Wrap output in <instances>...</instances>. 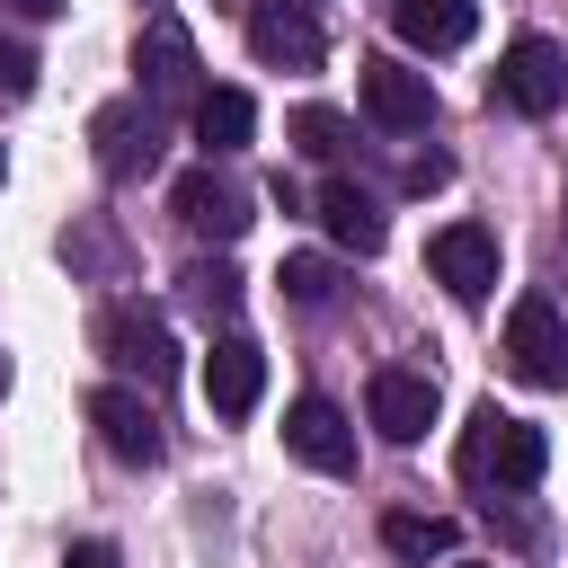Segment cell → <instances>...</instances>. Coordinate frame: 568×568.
Listing matches in <instances>:
<instances>
[{
  "mask_svg": "<svg viewBox=\"0 0 568 568\" xmlns=\"http://www.w3.org/2000/svg\"><path fill=\"white\" fill-rule=\"evenodd\" d=\"M320 222H328V240H337V248H355V257H373V248H382V204H373L364 186H346V178H328V186H320Z\"/></svg>",
  "mask_w": 568,
  "mask_h": 568,
  "instance_id": "17",
  "label": "cell"
},
{
  "mask_svg": "<svg viewBox=\"0 0 568 568\" xmlns=\"http://www.w3.org/2000/svg\"><path fill=\"white\" fill-rule=\"evenodd\" d=\"M506 364H515L532 390H559V382H568V320H559L550 293H524V302L506 311Z\"/></svg>",
  "mask_w": 568,
  "mask_h": 568,
  "instance_id": "4",
  "label": "cell"
},
{
  "mask_svg": "<svg viewBox=\"0 0 568 568\" xmlns=\"http://www.w3.org/2000/svg\"><path fill=\"white\" fill-rule=\"evenodd\" d=\"M284 453L293 462H311V470H328V479H346L355 470V426H346V408L337 399H293L284 408Z\"/></svg>",
  "mask_w": 568,
  "mask_h": 568,
  "instance_id": "9",
  "label": "cell"
},
{
  "mask_svg": "<svg viewBox=\"0 0 568 568\" xmlns=\"http://www.w3.org/2000/svg\"><path fill=\"white\" fill-rule=\"evenodd\" d=\"M257 390H266V355H257V337H213V355H204V399H213V417H248L257 408Z\"/></svg>",
  "mask_w": 568,
  "mask_h": 568,
  "instance_id": "14",
  "label": "cell"
},
{
  "mask_svg": "<svg viewBox=\"0 0 568 568\" xmlns=\"http://www.w3.org/2000/svg\"><path fill=\"white\" fill-rule=\"evenodd\" d=\"M89 142H98V169L124 186V178H151V169H160L169 124H160V106H151V98H115V106H98Z\"/></svg>",
  "mask_w": 568,
  "mask_h": 568,
  "instance_id": "3",
  "label": "cell"
},
{
  "mask_svg": "<svg viewBox=\"0 0 568 568\" xmlns=\"http://www.w3.org/2000/svg\"><path fill=\"white\" fill-rule=\"evenodd\" d=\"M62 568H115V541H71V559Z\"/></svg>",
  "mask_w": 568,
  "mask_h": 568,
  "instance_id": "24",
  "label": "cell"
},
{
  "mask_svg": "<svg viewBox=\"0 0 568 568\" xmlns=\"http://www.w3.org/2000/svg\"><path fill=\"white\" fill-rule=\"evenodd\" d=\"M98 346H106V364H115V373H133V382H151V390L178 373L169 328H160V311H142V302H115V311L98 320Z\"/></svg>",
  "mask_w": 568,
  "mask_h": 568,
  "instance_id": "7",
  "label": "cell"
},
{
  "mask_svg": "<svg viewBox=\"0 0 568 568\" xmlns=\"http://www.w3.org/2000/svg\"><path fill=\"white\" fill-rule=\"evenodd\" d=\"M462 568H497V559H462Z\"/></svg>",
  "mask_w": 568,
  "mask_h": 568,
  "instance_id": "26",
  "label": "cell"
},
{
  "mask_svg": "<svg viewBox=\"0 0 568 568\" xmlns=\"http://www.w3.org/2000/svg\"><path fill=\"white\" fill-rule=\"evenodd\" d=\"M364 408H373V426H382L390 444H417V435L435 426V373H417V364H382L373 390H364Z\"/></svg>",
  "mask_w": 568,
  "mask_h": 568,
  "instance_id": "12",
  "label": "cell"
},
{
  "mask_svg": "<svg viewBox=\"0 0 568 568\" xmlns=\"http://www.w3.org/2000/svg\"><path fill=\"white\" fill-rule=\"evenodd\" d=\"M248 53H257L266 71H311L328 44H320V18H311L302 0H257V9H248Z\"/></svg>",
  "mask_w": 568,
  "mask_h": 568,
  "instance_id": "10",
  "label": "cell"
},
{
  "mask_svg": "<svg viewBox=\"0 0 568 568\" xmlns=\"http://www.w3.org/2000/svg\"><path fill=\"white\" fill-rule=\"evenodd\" d=\"M133 71H142V89L133 98H151L160 115H195V98H204V80H195V36L178 27V18H151L142 27V44H133Z\"/></svg>",
  "mask_w": 568,
  "mask_h": 568,
  "instance_id": "2",
  "label": "cell"
},
{
  "mask_svg": "<svg viewBox=\"0 0 568 568\" xmlns=\"http://www.w3.org/2000/svg\"><path fill=\"white\" fill-rule=\"evenodd\" d=\"M89 426H98V435H106V453H115V462H133V470H151V462L169 453V435H160V408H151L142 390H124V382L89 390Z\"/></svg>",
  "mask_w": 568,
  "mask_h": 568,
  "instance_id": "8",
  "label": "cell"
},
{
  "mask_svg": "<svg viewBox=\"0 0 568 568\" xmlns=\"http://www.w3.org/2000/svg\"><path fill=\"white\" fill-rule=\"evenodd\" d=\"M541 470H550L541 426H524V417H506L497 399H479L470 426H462V479H470V488H532Z\"/></svg>",
  "mask_w": 568,
  "mask_h": 568,
  "instance_id": "1",
  "label": "cell"
},
{
  "mask_svg": "<svg viewBox=\"0 0 568 568\" xmlns=\"http://www.w3.org/2000/svg\"><path fill=\"white\" fill-rule=\"evenodd\" d=\"M364 115H373L382 133H426V124H435V89H426V71L373 53V62H364Z\"/></svg>",
  "mask_w": 568,
  "mask_h": 568,
  "instance_id": "11",
  "label": "cell"
},
{
  "mask_svg": "<svg viewBox=\"0 0 568 568\" xmlns=\"http://www.w3.org/2000/svg\"><path fill=\"white\" fill-rule=\"evenodd\" d=\"M444 178H453V160H444V151H417V160H408V186H417V195H426V186H444Z\"/></svg>",
  "mask_w": 568,
  "mask_h": 568,
  "instance_id": "22",
  "label": "cell"
},
{
  "mask_svg": "<svg viewBox=\"0 0 568 568\" xmlns=\"http://www.w3.org/2000/svg\"><path fill=\"white\" fill-rule=\"evenodd\" d=\"M426 266H435V284H444L453 302H488V293H497V231L444 222V231L426 240Z\"/></svg>",
  "mask_w": 568,
  "mask_h": 568,
  "instance_id": "6",
  "label": "cell"
},
{
  "mask_svg": "<svg viewBox=\"0 0 568 568\" xmlns=\"http://www.w3.org/2000/svg\"><path fill=\"white\" fill-rule=\"evenodd\" d=\"M293 142H302L311 160H346V115H337V106H302V115H293Z\"/></svg>",
  "mask_w": 568,
  "mask_h": 568,
  "instance_id": "21",
  "label": "cell"
},
{
  "mask_svg": "<svg viewBox=\"0 0 568 568\" xmlns=\"http://www.w3.org/2000/svg\"><path fill=\"white\" fill-rule=\"evenodd\" d=\"M275 284H284L302 311H328V302H337V266H328V257H284V275H275Z\"/></svg>",
  "mask_w": 568,
  "mask_h": 568,
  "instance_id": "20",
  "label": "cell"
},
{
  "mask_svg": "<svg viewBox=\"0 0 568 568\" xmlns=\"http://www.w3.org/2000/svg\"><path fill=\"white\" fill-rule=\"evenodd\" d=\"M9 9H18V18H62L71 0H9Z\"/></svg>",
  "mask_w": 568,
  "mask_h": 568,
  "instance_id": "25",
  "label": "cell"
},
{
  "mask_svg": "<svg viewBox=\"0 0 568 568\" xmlns=\"http://www.w3.org/2000/svg\"><path fill=\"white\" fill-rule=\"evenodd\" d=\"M248 133H257V106H248V89H204V98H195V142H204V160H231V151H248Z\"/></svg>",
  "mask_w": 568,
  "mask_h": 568,
  "instance_id": "16",
  "label": "cell"
},
{
  "mask_svg": "<svg viewBox=\"0 0 568 568\" xmlns=\"http://www.w3.org/2000/svg\"><path fill=\"white\" fill-rule=\"evenodd\" d=\"M497 98H506L515 115H550V106L568 98V53H559L550 36H515L506 62H497Z\"/></svg>",
  "mask_w": 568,
  "mask_h": 568,
  "instance_id": "5",
  "label": "cell"
},
{
  "mask_svg": "<svg viewBox=\"0 0 568 568\" xmlns=\"http://www.w3.org/2000/svg\"><path fill=\"white\" fill-rule=\"evenodd\" d=\"M382 541H390L399 559H444V550H453V524H444V515H382Z\"/></svg>",
  "mask_w": 568,
  "mask_h": 568,
  "instance_id": "19",
  "label": "cell"
},
{
  "mask_svg": "<svg viewBox=\"0 0 568 568\" xmlns=\"http://www.w3.org/2000/svg\"><path fill=\"white\" fill-rule=\"evenodd\" d=\"M390 27H399L417 53H453V44H470L479 0H390Z\"/></svg>",
  "mask_w": 568,
  "mask_h": 568,
  "instance_id": "15",
  "label": "cell"
},
{
  "mask_svg": "<svg viewBox=\"0 0 568 568\" xmlns=\"http://www.w3.org/2000/svg\"><path fill=\"white\" fill-rule=\"evenodd\" d=\"M178 284H186V311H204V320H231V311H240V275H231L222 257H213V266L195 257V266H186Z\"/></svg>",
  "mask_w": 568,
  "mask_h": 568,
  "instance_id": "18",
  "label": "cell"
},
{
  "mask_svg": "<svg viewBox=\"0 0 568 568\" xmlns=\"http://www.w3.org/2000/svg\"><path fill=\"white\" fill-rule=\"evenodd\" d=\"M169 204H178V222H186L195 240H240V231H248V195H240L213 160H204V169H186Z\"/></svg>",
  "mask_w": 568,
  "mask_h": 568,
  "instance_id": "13",
  "label": "cell"
},
{
  "mask_svg": "<svg viewBox=\"0 0 568 568\" xmlns=\"http://www.w3.org/2000/svg\"><path fill=\"white\" fill-rule=\"evenodd\" d=\"M27 80H36V62H27V53H18V44H0V89H9V98H18V89H27Z\"/></svg>",
  "mask_w": 568,
  "mask_h": 568,
  "instance_id": "23",
  "label": "cell"
}]
</instances>
